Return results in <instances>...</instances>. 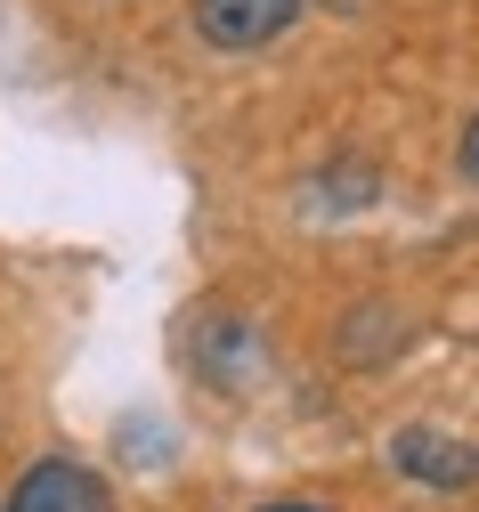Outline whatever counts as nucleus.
Listing matches in <instances>:
<instances>
[{
  "label": "nucleus",
  "instance_id": "f257e3e1",
  "mask_svg": "<svg viewBox=\"0 0 479 512\" xmlns=\"http://www.w3.org/2000/svg\"><path fill=\"white\" fill-rule=\"evenodd\" d=\"M301 17V0H195V33L212 49H260Z\"/></svg>",
  "mask_w": 479,
  "mask_h": 512
},
{
  "label": "nucleus",
  "instance_id": "f03ea898",
  "mask_svg": "<svg viewBox=\"0 0 479 512\" xmlns=\"http://www.w3.org/2000/svg\"><path fill=\"white\" fill-rule=\"evenodd\" d=\"M390 464H398L406 480H423V488H471V480H479V447L415 423V431H398V439H390Z\"/></svg>",
  "mask_w": 479,
  "mask_h": 512
},
{
  "label": "nucleus",
  "instance_id": "7ed1b4c3",
  "mask_svg": "<svg viewBox=\"0 0 479 512\" xmlns=\"http://www.w3.org/2000/svg\"><path fill=\"white\" fill-rule=\"evenodd\" d=\"M9 512H114V504H106V488H98V472H90V464L41 456V464H33L25 480H17Z\"/></svg>",
  "mask_w": 479,
  "mask_h": 512
},
{
  "label": "nucleus",
  "instance_id": "20e7f679",
  "mask_svg": "<svg viewBox=\"0 0 479 512\" xmlns=\"http://www.w3.org/2000/svg\"><path fill=\"white\" fill-rule=\"evenodd\" d=\"M455 163H463V179L479 187V114H471V131H463V147H455Z\"/></svg>",
  "mask_w": 479,
  "mask_h": 512
},
{
  "label": "nucleus",
  "instance_id": "39448f33",
  "mask_svg": "<svg viewBox=\"0 0 479 512\" xmlns=\"http://www.w3.org/2000/svg\"><path fill=\"white\" fill-rule=\"evenodd\" d=\"M268 512H317V504H268Z\"/></svg>",
  "mask_w": 479,
  "mask_h": 512
}]
</instances>
